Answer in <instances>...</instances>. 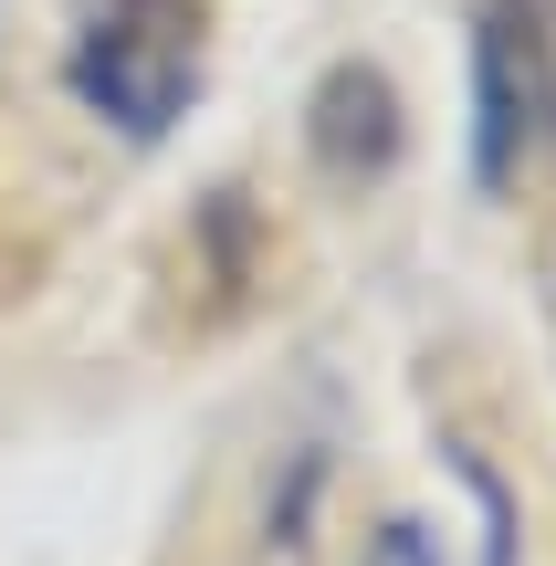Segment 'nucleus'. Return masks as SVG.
<instances>
[{
    "mask_svg": "<svg viewBox=\"0 0 556 566\" xmlns=\"http://www.w3.org/2000/svg\"><path fill=\"white\" fill-rule=\"evenodd\" d=\"M63 74L116 137H168L179 105L200 95V0H95Z\"/></svg>",
    "mask_w": 556,
    "mask_h": 566,
    "instance_id": "obj_1",
    "label": "nucleus"
},
{
    "mask_svg": "<svg viewBox=\"0 0 556 566\" xmlns=\"http://www.w3.org/2000/svg\"><path fill=\"white\" fill-rule=\"evenodd\" d=\"M536 116H546V53H536V21L504 0V11L473 32V179L483 189L515 179Z\"/></svg>",
    "mask_w": 556,
    "mask_h": 566,
    "instance_id": "obj_2",
    "label": "nucleus"
},
{
    "mask_svg": "<svg viewBox=\"0 0 556 566\" xmlns=\"http://www.w3.org/2000/svg\"><path fill=\"white\" fill-rule=\"evenodd\" d=\"M399 116H389V74L378 63H336L315 84V158L326 168H389Z\"/></svg>",
    "mask_w": 556,
    "mask_h": 566,
    "instance_id": "obj_3",
    "label": "nucleus"
},
{
    "mask_svg": "<svg viewBox=\"0 0 556 566\" xmlns=\"http://www.w3.org/2000/svg\"><path fill=\"white\" fill-rule=\"evenodd\" d=\"M452 472H462V493L483 504V566H515V493H504L494 462H483V451H462V441H452Z\"/></svg>",
    "mask_w": 556,
    "mask_h": 566,
    "instance_id": "obj_4",
    "label": "nucleus"
},
{
    "mask_svg": "<svg viewBox=\"0 0 556 566\" xmlns=\"http://www.w3.org/2000/svg\"><path fill=\"white\" fill-rule=\"evenodd\" d=\"M368 566H441V546H431V525H410V514H389V525L368 535Z\"/></svg>",
    "mask_w": 556,
    "mask_h": 566,
    "instance_id": "obj_5",
    "label": "nucleus"
}]
</instances>
